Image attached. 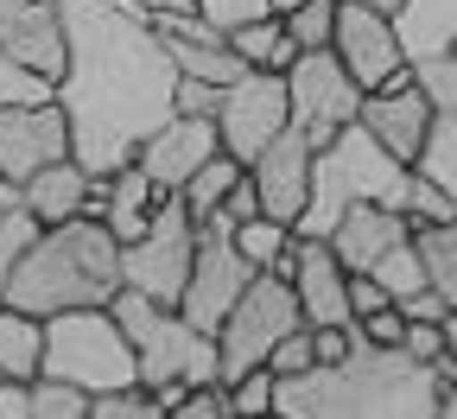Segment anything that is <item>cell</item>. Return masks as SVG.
I'll return each mask as SVG.
<instances>
[{"label": "cell", "instance_id": "3", "mask_svg": "<svg viewBox=\"0 0 457 419\" xmlns=\"http://www.w3.org/2000/svg\"><path fill=\"white\" fill-rule=\"evenodd\" d=\"M121 286H128V273H121L114 229L102 216H71V222L38 229V242L20 255L0 298L32 318H51V312H77V306H108Z\"/></svg>", "mask_w": 457, "mask_h": 419}, {"label": "cell", "instance_id": "49", "mask_svg": "<svg viewBox=\"0 0 457 419\" xmlns=\"http://www.w3.org/2000/svg\"><path fill=\"white\" fill-rule=\"evenodd\" d=\"M438 419H457V375L438 381Z\"/></svg>", "mask_w": 457, "mask_h": 419}, {"label": "cell", "instance_id": "7", "mask_svg": "<svg viewBox=\"0 0 457 419\" xmlns=\"http://www.w3.org/2000/svg\"><path fill=\"white\" fill-rule=\"evenodd\" d=\"M299 324H305V318H299V292H293V280L254 273L248 292L228 306V318H222V331H216V375L236 381V375L261 369L267 356L279 349V337L299 331Z\"/></svg>", "mask_w": 457, "mask_h": 419}, {"label": "cell", "instance_id": "25", "mask_svg": "<svg viewBox=\"0 0 457 419\" xmlns=\"http://www.w3.org/2000/svg\"><path fill=\"white\" fill-rule=\"evenodd\" d=\"M413 248H420V261H426V286L457 312V216L413 229Z\"/></svg>", "mask_w": 457, "mask_h": 419}, {"label": "cell", "instance_id": "19", "mask_svg": "<svg viewBox=\"0 0 457 419\" xmlns=\"http://www.w3.org/2000/svg\"><path fill=\"white\" fill-rule=\"evenodd\" d=\"M413 235V222H407V210H394V204H350L337 216V229L324 235V242L337 248V261L350 267V273H375L381 267V255L387 248H400Z\"/></svg>", "mask_w": 457, "mask_h": 419}, {"label": "cell", "instance_id": "5", "mask_svg": "<svg viewBox=\"0 0 457 419\" xmlns=\"http://www.w3.org/2000/svg\"><path fill=\"white\" fill-rule=\"evenodd\" d=\"M108 306H114V318H121V331H128V343H134L140 388H153L165 413L185 400V388L222 381V375H216V337L197 331L179 306H159V298H146V292H134V286H121Z\"/></svg>", "mask_w": 457, "mask_h": 419}, {"label": "cell", "instance_id": "38", "mask_svg": "<svg viewBox=\"0 0 457 419\" xmlns=\"http://www.w3.org/2000/svg\"><path fill=\"white\" fill-rule=\"evenodd\" d=\"M267 369H273L279 381H293V375L318 369V343H312V324H299V331H286V337H279V349L267 356Z\"/></svg>", "mask_w": 457, "mask_h": 419}, {"label": "cell", "instance_id": "22", "mask_svg": "<svg viewBox=\"0 0 457 419\" xmlns=\"http://www.w3.org/2000/svg\"><path fill=\"white\" fill-rule=\"evenodd\" d=\"M394 32H400L413 64L420 57H438V51H457V0H400Z\"/></svg>", "mask_w": 457, "mask_h": 419}, {"label": "cell", "instance_id": "31", "mask_svg": "<svg viewBox=\"0 0 457 419\" xmlns=\"http://www.w3.org/2000/svg\"><path fill=\"white\" fill-rule=\"evenodd\" d=\"M337 7L343 0H299V7H286L279 20H286V32H293L299 51H324L330 32H337Z\"/></svg>", "mask_w": 457, "mask_h": 419}, {"label": "cell", "instance_id": "41", "mask_svg": "<svg viewBox=\"0 0 457 419\" xmlns=\"http://www.w3.org/2000/svg\"><path fill=\"white\" fill-rule=\"evenodd\" d=\"M210 216H222L228 229H236V222H248V216H267V210H261V191H254V178L242 172L236 185H228V197H222V204H216Z\"/></svg>", "mask_w": 457, "mask_h": 419}, {"label": "cell", "instance_id": "21", "mask_svg": "<svg viewBox=\"0 0 457 419\" xmlns=\"http://www.w3.org/2000/svg\"><path fill=\"white\" fill-rule=\"evenodd\" d=\"M20 197H26V210L51 229V222H71V216H83V197H89V172L77 165V159H51L45 172H32L26 185H20Z\"/></svg>", "mask_w": 457, "mask_h": 419}, {"label": "cell", "instance_id": "1", "mask_svg": "<svg viewBox=\"0 0 457 419\" xmlns=\"http://www.w3.org/2000/svg\"><path fill=\"white\" fill-rule=\"evenodd\" d=\"M64 32L71 64L57 77V102L71 114V159L96 178L121 172L171 114L179 64L134 0H64Z\"/></svg>", "mask_w": 457, "mask_h": 419}, {"label": "cell", "instance_id": "15", "mask_svg": "<svg viewBox=\"0 0 457 419\" xmlns=\"http://www.w3.org/2000/svg\"><path fill=\"white\" fill-rule=\"evenodd\" d=\"M0 57H20L51 83L64 77V64H71L64 0H0Z\"/></svg>", "mask_w": 457, "mask_h": 419}, {"label": "cell", "instance_id": "51", "mask_svg": "<svg viewBox=\"0 0 457 419\" xmlns=\"http://www.w3.org/2000/svg\"><path fill=\"white\" fill-rule=\"evenodd\" d=\"M286 7H299V0H273V13H286Z\"/></svg>", "mask_w": 457, "mask_h": 419}, {"label": "cell", "instance_id": "2", "mask_svg": "<svg viewBox=\"0 0 457 419\" xmlns=\"http://www.w3.org/2000/svg\"><path fill=\"white\" fill-rule=\"evenodd\" d=\"M273 419H438V369L356 331L350 356L279 381Z\"/></svg>", "mask_w": 457, "mask_h": 419}, {"label": "cell", "instance_id": "4", "mask_svg": "<svg viewBox=\"0 0 457 419\" xmlns=\"http://www.w3.org/2000/svg\"><path fill=\"white\" fill-rule=\"evenodd\" d=\"M407 178L413 165H400L362 122H350L343 134H330L312 159V197L299 210V235H330L337 216L350 210V204H394V210H407Z\"/></svg>", "mask_w": 457, "mask_h": 419}, {"label": "cell", "instance_id": "36", "mask_svg": "<svg viewBox=\"0 0 457 419\" xmlns=\"http://www.w3.org/2000/svg\"><path fill=\"white\" fill-rule=\"evenodd\" d=\"M375 280H381L394 298H407V292H420V286H426V261H420V248H413V235H407L400 248H387V255H381Z\"/></svg>", "mask_w": 457, "mask_h": 419}, {"label": "cell", "instance_id": "50", "mask_svg": "<svg viewBox=\"0 0 457 419\" xmlns=\"http://www.w3.org/2000/svg\"><path fill=\"white\" fill-rule=\"evenodd\" d=\"M362 7H375V13H387V20H394V13H400V0H362Z\"/></svg>", "mask_w": 457, "mask_h": 419}, {"label": "cell", "instance_id": "18", "mask_svg": "<svg viewBox=\"0 0 457 419\" xmlns=\"http://www.w3.org/2000/svg\"><path fill=\"white\" fill-rule=\"evenodd\" d=\"M356 122H362L400 165H413L420 147H426V134H432V96H426L413 77H407V83H387V89H369Z\"/></svg>", "mask_w": 457, "mask_h": 419}, {"label": "cell", "instance_id": "42", "mask_svg": "<svg viewBox=\"0 0 457 419\" xmlns=\"http://www.w3.org/2000/svg\"><path fill=\"white\" fill-rule=\"evenodd\" d=\"M400 349H407L413 363H438V356H445V318H438V324L407 318V337H400Z\"/></svg>", "mask_w": 457, "mask_h": 419}, {"label": "cell", "instance_id": "24", "mask_svg": "<svg viewBox=\"0 0 457 419\" xmlns=\"http://www.w3.org/2000/svg\"><path fill=\"white\" fill-rule=\"evenodd\" d=\"M228 45L242 51V64L248 71H293V57H299V45H293V32H286V20L279 13H261V20H248V26H236L228 32Z\"/></svg>", "mask_w": 457, "mask_h": 419}, {"label": "cell", "instance_id": "6", "mask_svg": "<svg viewBox=\"0 0 457 419\" xmlns=\"http://www.w3.org/2000/svg\"><path fill=\"white\" fill-rule=\"evenodd\" d=\"M38 375H64L89 394L128 388L140 381L134 343L114 318V306H77V312H51L45 318V369Z\"/></svg>", "mask_w": 457, "mask_h": 419}, {"label": "cell", "instance_id": "8", "mask_svg": "<svg viewBox=\"0 0 457 419\" xmlns=\"http://www.w3.org/2000/svg\"><path fill=\"white\" fill-rule=\"evenodd\" d=\"M197 229L204 222L191 216L185 191H165L159 210H153V222H146V235L121 248L128 286L146 292V298H159V306H179V292L191 280V261H197Z\"/></svg>", "mask_w": 457, "mask_h": 419}, {"label": "cell", "instance_id": "10", "mask_svg": "<svg viewBox=\"0 0 457 419\" xmlns=\"http://www.w3.org/2000/svg\"><path fill=\"white\" fill-rule=\"evenodd\" d=\"M248 280H254V267H248V255L236 248V229H228L222 216H204V229H197V261H191V280H185V292H179V312L197 324V331H222V318H228V306L248 292Z\"/></svg>", "mask_w": 457, "mask_h": 419}, {"label": "cell", "instance_id": "26", "mask_svg": "<svg viewBox=\"0 0 457 419\" xmlns=\"http://www.w3.org/2000/svg\"><path fill=\"white\" fill-rule=\"evenodd\" d=\"M26 419H89V388L64 375H32L26 381Z\"/></svg>", "mask_w": 457, "mask_h": 419}, {"label": "cell", "instance_id": "16", "mask_svg": "<svg viewBox=\"0 0 457 419\" xmlns=\"http://www.w3.org/2000/svg\"><path fill=\"white\" fill-rule=\"evenodd\" d=\"M210 153H222L216 122H210V114H179V108H171L165 122L140 140V153H134V159H140V172L153 178L159 191H185V178H191Z\"/></svg>", "mask_w": 457, "mask_h": 419}, {"label": "cell", "instance_id": "29", "mask_svg": "<svg viewBox=\"0 0 457 419\" xmlns=\"http://www.w3.org/2000/svg\"><path fill=\"white\" fill-rule=\"evenodd\" d=\"M242 172H248L242 159H228V153H210V159H204V165L185 178V204H191V216L204 222V216H210V210L228 197V185H236Z\"/></svg>", "mask_w": 457, "mask_h": 419}, {"label": "cell", "instance_id": "17", "mask_svg": "<svg viewBox=\"0 0 457 419\" xmlns=\"http://www.w3.org/2000/svg\"><path fill=\"white\" fill-rule=\"evenodd\" d=\"M312 159H318V147L286 122V134L279 140H267L261 147V159L248 165V178H254V191H261V210L267 216H279L286 229L299 222V210H305V197H312Z\"/></svg>", "mask_w": 457, "mask_h": 419}, {"label": "cell", "instance_id": "9", "mask_svg": "<svg viewBox=\"0 0 457 419\" xmlns=\"http://www.w3.org/2000/svg\"><path fill=\"white\" fill-rule=\"evenodd\" d=\"M286 96H293V128L312 147H324L330 134H343L362 114V83L343 71V57L330 45L293 57V71H286Z\"/></svg>", "mask_w": 457, "mask_h": 419}, {"label": "cell", "instance_id": "47", "mask_svg": "<svg viewBox=\"0 0 457 419\" xmlns=\"http://www.w3.org/2000/svg\"><path fill=\"white\" fill-rule=\"evenodd\" d=\"M0 419H26V381L0 375Z\"/></svg>", "mask_w": 457, "mask_h": 419}, {"label": "cell", "instance_id": "32", "mask_svg": "<svg viewBox=\"0 0 457 419\" xmlns=\"http://www.w3.org/2000/svg\"><path fill=\"white\" fill-rule=\"evenodd\" d=\"M89 419H165L159 394L128 381V388H108V394H89Z\"/></svg>", "mask_w": 457, "mask_h": 419}, {"label": "cell", "instance_id": "33", "mask_svg": "<svg viewBox=\"0 0 457 419\" xmlns=\"http://www.w3.org/2000/svg\"><path fill=\"white\" fill-rule=\"evenodd\" d=\"M32 102H57V83L20 57H0V108H32Z\"/></svg>", "mask_w": 457, "mask_h": 419}, {"label": "cell", "instance_id": "13", "mask_svg": "<svg viewBox=\"0 0 457 419\" xmlns=\"http://www.w3.org/2000/svg\"><path fill=\"white\" fill-rule=\"evenodd\" d=\"M279 280H293L299 292V318L318 331V324H356L350 312V267L337 261V248L324 242V235H299L293 229V248H286V261L273 267Z\"/></svg>", "mask_w": 457, "mask_h": 419}, {"label": "cell", "instance_id": "27", "mask_svg": "<svg viewBox=\"0 0 457 419\" xmlns=\"http://www.w3.org/2000/svg\"><path fill=\"white\" fill-rule=\"evenodd\" d=\"M38 216L26 210V197H20V185H7V197H0V286H7V273L20 267V255L38 242Z\"/></svg>", "mask_w": 457, "mask_h": 419}, {"label": "cell", "instance_id": "30", "mask_svg": "<svg viewBox=\"0 0 457 419\" xmlns=\"http://www.w3.org/2000/svg\"><path fill=\"white\" fill-rule=\"evenodd\" d=\"M236 248L248 255L254 273H273L286 261V248H293V229H286L279 216H248V222H236Z\"/></svg>", "mask_w": 457, "mask_h": 419}, {"label": "cell", "instance_id": "52", "mask_svg": "<svg viewBox=\"0 0 457 419\" xmlns=\"http://www.w3.org/2000/svg\"><path fill=\"white\" fill-rule=\"evenodd\" d=\"M7 185H13V178H0V197H7Z\"/></svg>", "mask_w": 457, "mask_h": 419}, {"label": "cell", "instance_id": "35", "mask_svg": "<svg viewBox=\"0 0 457 419\" xmlns=\"http://www.w3.org/2000/svg\"><path fill=\"white\" fill-rule=\"evenodd\" d=\"M413 83L432 96V114H451V122H457V51L420 57V64H413Z\"/></svg>", "mask_w": 457, "mask_h": 419}, {"label": "cell", "instance_id": "37", "mask_svg": "<svg viewBox=\"0 0 457 419\" xmlns=\"http://www.w3.org/2000/svg\"><path fill=\"white\" fill-rule=\"evenodd\" d=\"M451 216H457V204L432 185L426 172H413V178H407V222L426 229V222H451Z\"/></svg>", "mask_w": 457, "mask_h": 419}, {"label": "cell", "instance_id": "45", "mask_svg": "<svg viewBox=\"0 0 457 419\" xmlns=\"http://www.w3.org/2000/svg\"><path fill=\"white\" fill-rule=\"evenodd\" d=\"M381 306H394V292H387L375 273H350V312L369 318V312H381Z\"/></svg>", "mask_w": 457, "mask_h": 419}, {"label": "cell", "instance_id": "28", "mask_svg": "<svg viewBox=\"0 0 457 419\" xmlns=\"http://www.w3.org/2000/svg\"><path fill=\"white\" fill-rule=\"evenodd\" d=\"M413 172H426L432 185L457 204V122H451V114H432V134H426V147H420Z\"/></svg>", "mask_w": 457, "mask_h": 419}, {"label": "cell", "instance_id": "46", "mask_svg": "<svg viewBox=\"0 0 457 419\" xmlns=\"http://www.w3.org/2000/svg\"><path fill=\"white\" fill-rule=\"evenodd\" d=\"M394 306L407 312V318H426V324H438V318L451 312V306H445V298H438L432 286H420V292H407V298H394Z\"/></svg>", "mask_w": 457, "mask_h": 419}, {"label": "cell", "instance_id": "43", "mask_svg": "<svg viewBox=\"0 0 457 419\" xmlns=\"http://www.w3.org/2000/svg\"><path fill=\"white\" fill-rule=\"evenodd\" d=\"M356 331H362L369 343H387V349H400V337H407V312H400V306H381V312L356 318Z\"/></svg>", "mask_w": 457, "mask_h": 419}, {"label": "cell", "instance_id": "14", "mask_svg": "<svg viewBox=\"0 0 457 419\" xmlns=\"http://www.w3.org/2000/svg\"><path fill=\"white\" fill-rule=\"evenodd\" d=\"M51 159H71V114L64 102H32V108H0V178L26 185Z\"/></svg>", "mask_w": 457, "mask_h": 419}, {"label": "cell", "instance_id": "20", "mask_svg": "<svg viewBox=\"0 0 457 419\" xmlns=\"http://www.w3.org/2000/svg\"><path fill=\"white\" fill-rule=\"evenodd\" d=\"M102 185H108V204H102V222L114 229V242H140L146 235V222H153V210H159V185L140 172V159H128L121 172H102Z\"/></svg>", "mask_w": 457, "mask_h": 419}, {"label": "cell", "instance_id": "11", "mask_svg": "<svg viewBox=\"0 0 457 419\" xmlns=\"http://www.w3.org/2000/svg\"><path fill=\"white\" fill-rule=\"evenodd\" d=\"M293 122V96H286V77L279 71H242L236 83L222 89V108H216V134H222V153L254 165L267 140L286 134Z\"/></svg>", "mask_w": 457, "mask_h": 419}, {"label": "cell", "instance_id": "44", "mask_svg": "<svg viewBox=\"0 0 457 419\" xmlns=\"http://www.w3.org/2000/svg\"><path fill=\"white\" fill-rule=\"evenodd\" d=\"M171 108H179V114H210V122H216L222 89H216V83H197V77H179V96H171Z\"/></svg>", "mask_w": 457, "mask_h": 419}, {"label": "cell", "instance_id": "40", "mask_svg": "<svg viewBox=\"0 0 457 419\" xmlns=\"http://www.w3.org/2000/svg\"><path fill=\"white\" fill-rule=\"evenodd\" d=\"M197 13H204L216 32H236V26H248V20H261V13H273V0H197Z\"/></svg>", "mask_w": 457, "mask_h": 419}, {"label": "cell", "instance_id": "48", "mask_svg": "<svg viewBox=\"0 0 457 419\" xmlns=\"http://www.w3.org/2000/svg\"><path fill=\"white\" fill-rule=\"evenodd\" d=\"M134 7L146 20H159V13H197V0H134Z\"/></svg>", "mask_w": 457, "mask_h": 419}, {"label": "cell", "instance_id": "39", "mask_svg": "<svg viewBox=\"0 0 457 419\" xmlns=\"http://www.w3.org/2000/svg\"><path fill=\"white\" fill-rule=\"evenodd\" d=\"M165 419H236V406H228V381H197V388H185V400L171 406Z\"/></svg>", "mask_w": 457, "mask_h": 419}, {"label": "cell", "instance_id": "34", "mask_svg": "<svg viewBox=\"0 0 457 419\" xmlns=\"http://www.w3.org/2000/svg\"><path fill=\"white\" fill-rule=\"evenodd\" d=\"M273 400H279V375L267 363L228 381V406H236V419H273Z\"/></svg>", "mask_w": 457, "mask_h": 419}, {"label": "cell", "instance_id": "12", "mask_svg": "<svg viewBox=\"0 0 457 419\" xmlns=\"http://www.w3.org/2000/svg\"><path fill=\"white\" fill-rule=\"evenodd\" d=\"M330 51L343 57V71L362 83V96L413 77V57H407V45H400L394 20H387V13H375V7H362V0H343V7H337Z\"/></svg>", "mask_w": 457, "mask_h": 419}, {"label": "cell", "instance_id": "23", "mask_svg": "<svg viewBox=\"0 0 457 419\" xmlns=\"http://www.w3.org/2000/svg\"><path fill=\"white\" fill-rule=\"evenodd\" d=\"M38 369H45V318H32V312L0 298V375L32 381Z\"/></svg>", "mask_w": 457, "mask_h": 419}]
</instances>
